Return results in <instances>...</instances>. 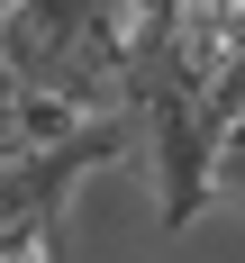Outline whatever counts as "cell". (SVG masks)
Segmentation results:
<instances>
[{
	"mask_svg": "<svg viewBox=\"0 0 245 263\" xmlns=\"http://www.w3.org/2000/svg\"><path fill=\"white\" fill-rule=\"evenodd\" d=\"M0 82L73 118H127V46L82 0H18L0 9Z\"/></svg>",
	"mask_w": 245,
	"mask_h": 263,
	"instance_id": "obj_1",
	"label": "cell"
},
{
	"mask_svg": "<svg viewBox=\"0 0 245 263\" xmlns=\"http://www.w3.org/2000/svg\"><path fill=\"white\" fill-rule=\"evenodd\" d=\"M82 9H100L109 27H127V0H82Z\"/></svg>",
	"mask_w": 245,
	"mask_h": 263,
	"instance_id": "obj_2",
	"label": "cell"
},
{
	"mask_svg": "<svg viewBox=\"0 0 245 263\" xmlns=\"http://www.w3.org/2000/svg\"><path fill=\"white\" fill-rule=\"evenodd\" d=\"M0 9H18V0H0Z\"/></svg>",
	"mask_w": 245,
	"mask_h": 263,
	"instance_id": "obj_3",
	"label": "cell"
}]
</instances>
